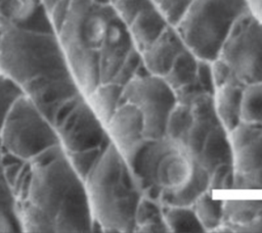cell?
Returning a JSON list of instances; mask_svg holds the SVG:
<instances>
[{"label":"cell","instance_id":"6da1fadb","mask_svg":"<svg viewBox=\"0 0 262 233\" xmlns=\"http://www.w3.org/2000/svg\"><path fill=\"white\" fill-rule=\"evenodd\" d=\"M84 180L92 222L102 232H135V214L143 191L113 142Z\"/></svg>","mask_w":262,"mask_h":233},{"label":"cell","instance_id":"7a4b0ae2","mask_svg":"<svg viewBox=\"0 0 262 233\" xmlns=\"http://www.w3.org/2000/svg\"><path fill=\"white\" fill-rule=\"evenodd\" d=\"M111 2L71 0L59 40L74 79L86 97L100 86V59L111 21L116 14Z\"/></svg>","mask_w":262,"mask_h":233},{"label":"cell","instance_id":"3957f363","mask_svg":"<svg viewBox=\"0 0 262 233\" xmlns=\"http://www.w3.org/2000/svg\"><path fill=\"white\" fill-rule=\"evenodd\" d=\"M252 12L247 0H191L174 26L186 48L199 59L218 58L234 22Z\"/></svg>","mask_w":262,"mask_h":233},{"label":"cell","instance_id":"277c9868","mask_svg":"<svg viewBox=\"0 0 262 233\" xmlns=\"http://www.w3.org/2000/svg\"><path fill=\"white\" fill-rule=\"evenodd\" d=\"M218 58L245 85L262 83V19L253 12L239 17Z\"/></svg>","mask_w":262,"mask_h":233},{"label":"cell","instance_id":"5b68a950","mask_svg":"<svg viewBox=\"0 0 262 233\" xmlns=\"http://www.w3.org/2000/svg\"><path fill=\"white\" fill-rule=\"evenodd\" d=\"M126 102L141 110L144 119V138L166 136L168 120L177 100L174 90L163 77L148 74L132 79L124 86L119 105Z\"/></svg>","mask_w":262,"mask_h":233},{"label":"cell","instance_id":"8992f818","mask_svg":"<svg viewBox=\"0 0 262 233\" xmlns=\"http://www.w3.org/2000/svg\"><path fill=\"white\" fill-rule=\"evenodd\" d=\"M179 148L182 147L177 142L164 136L154 139L143 138L121 153L143 191L155 184L156 171L162 158Z\"/></svg>","mask_w":262,"mask_h":233},{"label":"cell","instance_id":"52a82bcc","mask_svg":"<svg viewBox=\"0 0 262 233\" xmlns=\"http://www.w3.org/2000/svg\"><path fill=\"white\" fill-rule=\"evenodd\" d=\"M49 12L42 0H0V24L3 26L49 34Z\"/></svg>","mask_w":262,"mask_h":233},{"label":"cell","instance_id":"ba28073f","mask_svg":"<svg viewBox=\"0 0 262 233\" xmlns=\"http://www.w3.org/2000/svg\"><path fill=\"white\" fill-rule=\"evenodd\" d=\"M112 142L124 152L144 138V119L141 110L132 103L119 105L105 125Z\"/></svg>","mask_w":262,"mask_h":233},{"label":"cell","instance_id":"9c48e42d","mask_svg":"<svg viewBox=\"0 0 262 233\" xmlns=\"http://www.w3.org/2000/svg\"><path fill=\"white\" fill-rule=\"evenodd\" d=\"M185 49L186 46L176 28L170 25L151 45L140 53L147 71L152 75L164 77L176 57Z\"/></svg>","mask_w":262,"mask_h":233},{"label":"cell","instance_id":"30bf717a","mask_svg":"<svg viewBox=\"0 0 262 233\" xmlns=\"http://www.w3.org/2000/svg\"><path fill=\"white\" fill-rule=\"evenodd\" d=\"M209 183L210 174L192 160V172L189 179L178 187L163 189L160 202L164 205L192 206L195 200L209 190Z\"/></svg>","mask_w":262,"mask_h":233},{"label":"cell","instance_id":"8fae6325","mask_svg":"<svg viewBox=\"0 0 262 233\" xmlns=\"http://www.w3.org/2000/svg\"><path fill=\"white\" fill-rule=\"evenodd\" d=\"M246 86L237 78L232 77L215 91L216 111L221 124L228 132L241 122L242 100Z\"/></svg>","mask_w":262,"mask_h":233},{"label":"cell","instance_id":"7c38bea8","mask_svg":"<svg viewBox=\"0 0 262 233\" xmlns=\"http://www.w3.org/2000/svg\"><path fill=\"white\" fill-rule=\"evenodd\" d=\"M192 160L203 167L209 174L219 165H233V149L229 132L222 124L211 130L201 152Z\"/></svg>","mask_w":262,"mask_h":233},{"label":"cell","instance_id":"4fadbf2b","mask_svg":"<svg viewBox=\"0 0 262 233\" xmlns=\"http://www.w3.org/2000/svg\"><path fill=\"white\" fill-rule=\"evenodd\" d=\"M170 26L164 14L155 6L141 11L128 26L136 49L142 52Z\"/></svg>","mask_w":262,"mask_h":233},{"label":"cell","instance_id":"5bb4252c","mask_svg":"<svg viewBox=\"0 0 262 233\" xmlns=\"http://www.w3.org/2000/svg\"><path fill=\"white\" fill-rule=\"evenodd\" d=\"M192 172V158L183 148L166 154L160 161L155 176V183L163 189L175 188L185 183Z\"/></svg>","mask_w":262,"mask_h":233},{"label":"cell","instance_id":"9a60e30c","mask_svg":"<svg viewBox=\"0 0 262 233\" xmlns=\"http://www.w3.org/2000/svg\"><path fill=\"white\" fill-rule=\"evenodd\" d=\"M258 216H262V199H227L224 200L222 224L231 232L232 228L244 225Z\"/></svg>","mask_w":262,"mask_h":233},{"label":"cell","instance_id":"2e32d148","mask_svg":"<svg viewBox=\"0 0 262 233\" xmlns=\"http://www.w3.org/2000/svg\"><path fill=\"white\" fill-rule=\"evenodd\" d=\"M124 86L111 82L99 86L96 91L89 96L92 108L104 125L111 120L119 106Z\"/></svg>","mask_w":262,"mask_h":233},{"label":"cell","instance_id":"e0dca14e","mask_svg":"<svg viewBox=\"0 0 262 233\" xmlns=\"http://www.w3.org/2000/svg\"><path fill=\"white\" fill-rule=\"evenodd\" d=\"M198 64L199 58L186 48L176 57L171 68L163 78L175 91L196 79Z\"/></svg>","mask_w":262,"mask_h":233},{"label":"cell","instance_id":"ac0fdd59","mask_svg":"<svg viewBox=\"0 0 262 233\" xmlns=\"http://www.w3.org/2000/svg\"><path fill=\"white\" fill-rule=\"evenodd\" d=\"M162 211L170 232H206L192 206L162 204Z\"/></svg>","mask_w":262,"mask_h":233},{"label":"cell","instance_id":"d6986e66","mask_svg":"<svg viewBox=\"0 0 262 233\" xmlns=\"http://www.w3.org/2000/svg\"><path fill=\"white\" fill-rule=\"evenodd\" d=\"M210 192H204L192 205L206 232H213L222 225L224 212V200L214 199Z\"/></svg>","mask_w":262,"mask_h":233},{"label":"cell","instance_id":"ffe728a7","mask_svg":"<svg viewBox=\"0 0 262 233\" xmlns=\"http://www.w3.org/2000/svg\"><path fill=\"white\" fill-rule=\"evenodd\" d=\"M221 125L218 115L207 118H194L190 129L186 135L183 149L191 157L194 158L202 150L205 140L211 130Z\"/></svg>","mask_w":262,"mask_h":233},{"label":"cell","instance_id":"44dd1931","mask_svg":"<svg viewBox=\"0 0 262 233\" xmlns=\"http://www.w3.org/2000/svg\"><path fill=\"white\" fill-rule=\"evenodd\" d=\"M193 115L190 106L188 104L176 103L168 120L166 136L177 142L183 148V144L188 130L191 127Z\"/></svg>","mask_w":262,"mask_h":233},{"label":"cell","instance_id":"7402d4cb","mask_svg":"<svg viewBox=\"0 0 262 233\" xmlns=\"http://www.w3.org/2000/svg\"><path fill=\"white\" fill-rule=\"evenodd\" d=\"M233 167L236 172L262 168V134L233 153Z\"/></svg>","mask_w":262,"mask_h":233},{"label":"cell","instance_id":"603a6c76","mask_svg":"<svg viewBox=\"0 0 262 233\" xmlns=\"http://www.w3.org/2000/svg\"><path fill=\"white\" fill-rule=\"evenodd\" d=\"M241 121L262 124V83L246 86L242 100Z\"/></svg>","mask_w":262,"mask_h":233},{"label":"cell","instance_id":"cb8c5ba5","mask_svg":"<svg viewBox=\"0 0 262 233\" xmlns=\"http://www.w3.org/2000/svg\"><path fill=\"white\" fill-rule=\"evenodd\" d=\"M262 134V124L257 122L241 121L239 124L229 132V138L233 153L242 149L256 137Z\"/></svg>","mask_w":262,"mask_h":233},{"label":"cell","instance_id":"d4e9b609","mask_svg":"<svg viewBox=\"0 0 262 233\" xmlns=\"http://www.w3.org/2000/svg\"><path fill=\"white\" fill-rule=\"evenodd\" d=\"M161 220H164L162 203L160 201L152 200L145 196H142L136 208V214H135L136 226L139 227V226H142L151 222H158Z\"/></svg>","mask_w":262,"mask_h":233},{"label":"cell","instance_id":"484cf974","mask_svg":"<svg viewBox=\"0 0 262 233\" xmlns=\"http://www.w3.org/2000/svg\"><path fill=\"white\" fill-rule=\"evenodd\" d=\"M112 4L128 26L141 11L154 6L151 0H115Z\"/></svg>","mask_w":262,"mask_h":233},{"label":"cell","instance_id":"4316f807","mask_svg":"<svg viewBox=\"0 0 262 233\" xmlns=\"http://www.w3.org/2000/svg\"><path fill=\"white\" fill-rule=\"evenodd\" d=\"M151 2L164 14L170 25L176 26L191 0H151Z\"/></svg>","mask_w":262,"mask_h":233},{"label":"cell","instance_id":"83f0119b","mask_svg":"<svg viewBox=\"0 0 262 233\" xmlns=\"http://www.w3.org/2000/svg\"><path fill=\"white\" fill-rule=\"evenodd\" d=\"M141 63H142L141 53L136 48H134L129 54V56L127 57L126 61L120 68L119 73L117 74L113 82L121 86L127 85L132 79H134Z\"/></svg>","mask_w":262,"mask_h":233},{"label":"cell","instance_id":"f1b7e54d","mask_svg":"<svg viewBox=\"0 0 262 233\" xmlns=\"http://www.w3.org/2000/svg\"><path fill=\"white\" fill-rule=\"evenodd\" d=\"M234 189H262V168L236 172L234 170Z\"/></svg>","mask_w":262,"mask_h":233},{"label":"cell","instance_id":"f546056e","mask_svg":"<svg viewBox=\"0 0 262 233\" xmlns=\"http://www.w3.org/2000/svg\"><path fill=\"white\" fill-rule=\"evenodd\" d=\"M0 211H3L11 216L18 218L17 211H16V202L10 191V187L5 177L1 156H0Z\"/></svg>","mask_w":262,"mask_h":233},{"label":"cell","instance_id":"4dcf8cb0","mask_svg":"<svg viewBox=\"0 0 262 233\" xmlns=\"http://www.w3.org/2000/svg\"><path fill=\"white\" fill-rule=\"evenodd\" d=\"M196 81L203 88L206 93L211 95L215 94L216 87L212 71V62L204 59H199L198 72H196Z\"/></svg>","mask_w":262,"mask_h":233},{"label":"cell","instance_id":"1f68e13d","mask_svg":"<svg viewBox=\"0 0 262 233\" xmlns=\"http://www.w3.org/2000/svg\"><path fill=\"white\" fill-rule=\"evenodd\" d=\"M204 92L205 91L203 90L196 79L193 82L186 84L174 91L177 103L182 104H189L198 95Z\"/></svg>","mask_w":262,"mask_h":233},{"label":"cell","instance_id":"d6a6232c","mask_svg":"<svg viewBox=\"0 0 262 233\" xmlns=\"http://www.w3.org/2000/svg\"><path fill=\"white\" fill-rule=\"evenodd\" d=\"M234 170L232 164H222L217 166L213 172L210 174V183H209V190H220L222 189V185L226 176Z\"/></svg>","mask_w":262,"mask_h":233},{"label":"cell","instance_id":"836d02e7","mask_svg":"<svg viewBox=\"0 0 262 233\" xmlns=\"http://www.w3.org/2000/svg\"><path fill=\"white\" fill-rule=\"evenodd\" d=\"M212 71H213V77H214L216 89L221 87L227 81H229L232 77H234L229 66L219 58L212 61Z\"/></svg>","mask_w":262,"mask_h":233},{"label":"cell","instance_id":"e575fe53","mask_svg":"<svg viewBox=\"0 0 262 233\" xmlns=\"http://www.w3.org/2000/svg\"><path fill=\"white\" fill-rule=\"evenodd\" d=\"M21 224L18 218L0 211V232L21 231Z\"/></svg>","mask_w":262,"mask_h":233},{"label":"cell","instance_id":"d590c367","mask_svg":"<svg viewBox=\"0 0 262 233\" xmlns=\"http://www.w3.org/2000/svg\"><path fill=\"white\" fill-rule=\"evenodd\" d=\"M135 232L139 233H167L170 232L168 225L166 224L165 220H161L158 222H151L142 226L137 227Z\"/></svg>","mask_w":262,"mask_h":233},{"label":"cell","instance_id":"8d00e7d4","mask_svg":"<svg viewBox=\"0 0 262 233\" xmlns=\"http://www.w3.org/2000/svg\"><path fill=\"white\" fill-rule=\"evenodd\" d=\"M232 232H262V216H258L244 225L232 228Z\"/></svg>","mask_w":262,"mask_h":233},{"label":"cell","instance_id":"74e56055","mask_svg":"<svg viewBox=\"0 0 262 233\" xmlns=\"http://www.w3.org/2000/svg\"><path fill=\"white\" fill-rule=\"evenodd\" d=\"M162 191H163V188L159 184L155 183V184L150 185L149 187H147L145 190H143V196H145L149 199H152V200L160 201Z\"/></svg>","mask_w":262,"mask_h":233},{"label":"cell","instance_id":"f35d334b","mask_svg":"<svg viewBox=\"0 0 262 233\" xmlns=\"http://www.w3.org/2000/svg\"><path fill=\"white\" fill-rule=\"evenodd\" d=\"M250 9L256 15H260L262 13V0H247Z\"/></svg>","mask_w":262,"mask_h":233},{"label":"cell","instance_id":"ab89813d","mask_svg":"<svg viewBox=\"0 0 262 233\" xmlns=\"http://www.w3.org/2000/svg\"><path fill=\"white\" fill-rule=\"evenodd\" d=\"M42 1L45 4V6L49 9V11H51L54 8V6L59 2H61L62 0H42Z\"/></svg>","mask_w":262,"mask_h":233},{"label":"cell","instance_id":"60d3db41","mask_svg":"<svg viewBox=\"0 0 262 233\" xmlns=\"http://www.w3.org/2000/svg\"><path fill=\"white\" fill-rule=\"evenodd\" d=\"M258 16H259V17H260V18H261V19H262V13H261V14H260V15H258Z\"/></svg>","mask_w":262,"mask_h":233},{"label":"cell","instance_id":"b9f144b4","mask_svg":"<svg viewBox=\"0 0 262 233\" xmlns=\"http://www.w3.org/2000/svg\"><path fill=\"white\" fill-rule=\"evenodd\" d=\"M111 1H112V3H113V2H114V1H115V0H111Z\"/></svg>","mask_w":262,"mask_h":233}]
</instances>
